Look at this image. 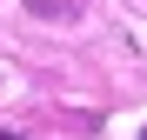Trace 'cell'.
<instances>
[{
  "mask_svg": "<svg viewBox=\"0 0 147 140\" xmlns=\"http://www.w3.org/2000/svg\"><path fill=\"white\" fill-rule=\"evenodd\" d=\"M34 7H40V13H67V7H60V0H34Z\"/></svg>",
  "mask_w": 147,
  "mask_h": 140,
  "instance_id": "obj_1",
  "label": "cell"
}]
</instances>
